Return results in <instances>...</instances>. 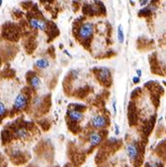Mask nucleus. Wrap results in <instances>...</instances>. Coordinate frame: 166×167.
Masks as SVG:
<instances>
[{
    "label": "nucleus",
    "instance_id": "obj_11",
    "mask_svg": "<svg viewBox=\"0 0 166 167\" xmlns=\"http://www.w3.org/2000/svg\"><path fill=\"white\" fill-rule=\"evenodd\" d=\"M27 134H28V133H27V131L25 129H18L15 131V135L19 138H22V139L25 138L27 136Z\"/></svg>",
    "mask_w": 166,
    "mask_h": 167
},
{
    "label": "nucleus",
    "instance_id": "obj_18",
    "mask_svg": "<svg viewBox=\"0 0 166 167\" xmlns=\"http://www.w3.org/2000/svg\"><path fill=\"white\" fill-rule=\"evenodd\" d=\"M2 2H3V0H0V7H1V5H2Z\"/></svg>",
    "mask_w": 166,
    "mask_h": 167
},
{
    "label": "nucleus",
    "instance_id": "obj_15",
    "mask_svg": "<svg viewBox=\"0 0 166 167\" xmlns=\"http://www.w3.org/2000/svg\"><path fill=\"white\" fill-rule=\"evenodd\" d=\"M132 81H133V83H134V84L139 83V82H140V77L135 76V77H133V79H132Z\"/></svg>",
    "mask_w": 166,
    "mask_h": 167
},
{
    "label": "nucleus",
    "instance_id": "obj_9",
    "mask_svg": "<svg viewBox=\"0 0 166 167\" xmlns=\"http://www.w3.org/2000/svg\"><path fill=\"white\" fill-rule=\"evenodd\" d=\"M110 76V70L107 68H102L99 72V79L101 81H106Z\"/></svg>",
    "mask_w": 166,
    "mask_h": 167
},
{
    "label": "nucleus",
    "instance_id": "obj_17",
    "mask_svg": "<svg viewBox=\"0 0 166 167\" xmlns=\"http://www.w3.org/2000/svg\"><path fill=\"white\" fill-rule=\"evenodd\" d=\"M136 72H137V76L138 77H141L142 76V70H137Z\"/></svg>",
    "mask_w": 166,
    "mask_h": 167
},
{
    "label": "nucleus",
    "instance_id": "obj_5",
    "mask_svg": "<svg viewBox=\"0 0 166 167\" xmlns=\"http://www.w3.org/2000/svg\"><path fill=\"white\" fill-rule=\"evenodd\" d=\"M127 153L131 160H134L138 157V148L135 144H129L127 146Z\"/></svg>",
    "mask_w": 166,
    "mask_h": 167
},
{
    "label": "nucleus",
    "instance_id": "obj_3",
    "mask_svg": "<svg viewBox=\"0 0 166 167\" xmlns=\"http://www.w3.org/2000/svg\"><path fill=\"white\" fill-rule=\"evenodd\" d=\"M91 124L93 127L95 128H103L106 126L107 124V120L106 118H104L102 115H94L93 118H91Z\"/></svg>",
    "mask_w": 166,
    "mask_h": 167
},
{
    "label": "nucleus",
    "instance_id": "obj_2",
    "mask_svg": "<svg viewBox=\"0 0 166 167\" xmlns=\"http://www.w3.org/2000/svg\"><path fill=\"white\" fill-rule=\"evenodd\" d=\"M27 104V99L24 94H19V95L16 97L13 107L15 110H24Z\"/></svg>",
    "mask_w": 166,
    "mask_h": 167
},
{
    "label": "nucleus",
    "instance_id": "obj_13",
    "mask_svg": "<svg viewBox=\"0 0 166 167\" xmlns=\"http://www.w3.org/2000/svg\"><path fill=\"white\" fill-rule=\"evenodd\" d=\"M6 112H7L6 106H5V104L3 102H0V118H2L3 115H5Z\"/></svg>",
    "mask_w": 166,
    "mask_h": 167
},
{
    "label": "nucleus",
    "instance_id": "obj_14",
    "mask_svg": "<svg viewBox=\"0 0 166 167\" xmlns=\"http://www.w3.org/2000/svg\"><path fill=\"white\" fill-rule=\"evenodd\" d=\"M113 109H114V114H117V102L114 101L113 102Z\"/></svg>",
    "mask_w": 166,
    "mask_h": 167
},
{
    "label": "nucleus",
    "instance_id": "obj_4",
    "mask_svg": "<svg viewBox=\"0 0 166 167\" xmlns=\"http://www.w3.org/2000/svg\"><path fill=\"white\" fill-rule=\"evenodd\" d=\"M29 25L33 29H40V30H45L46 29V23L43 20H40L37 18H33L29 21Z\"/></svg>",
    "mask_w": 166,
    "mask_h": 167
},
{
    "label": "nucleus",
    "instance_id": "obj_16",
    "mask_svg": "<svg viewBox=\"0 0 166 167\" xmlns=\"http://www.w3.org/2000/svg\"><path fill=\"white\" fill-rule=\"evenodd\" d=\"M115 134H117V135L119 134V127L117 124H115Z\"/></svg>",
    "mask_w": 166,
    "mask_h": 167
},
{
    "label": "nucleus",
    "instance_id": "obj_10",
    "mask_svg": "<svg viewBox=\"0 0 166 167\" xmlns=\"http://www.w3.org/2000/svg\"><path fill=\"white\" fill-rule=\"evenodd\" d=\"M117 38H118V41L120 43L124 42L125 36H124V32H123L122 26H121V25H118V28H117Z\"/></svg>",
    "mask_w": 166,
    "mask_h": 167
},
{
    "label": "nucleus",
    "instance_id": "obj_7",
    "mask_svg": "<svg viewBox=\"0 0 166 167\" xmlns=\"http://www.w3.org/2000/svg\"><path fill=\"white\" fill-rule=\"evenodd\" d=\"M101 136L99 135V133L92 132L89 135V143L91 146H93V147L98 146L99 144H101Z\"/></svg>",
    "mask_w": 166,
    "mask_h": 167
},
{
    "label": "nucleus",
    "instance_id": "obj_6",
    "mask_svg": "<svg viewBox=\"0 0 166 167\" xmlns=\"http://www.w3.org/2000/svg\"><path fill=\"white\" fill-rule=\"evenodd\" d=\"M69 116L71 120L73 121H81L84 118V115L79 110H70L69 111Z\"/></svg>",
    "mask_w": 166,
    "mask_h": 167
},
{
    "label": "nucleus",
    "instance_id": "obj_1",
    "mask_svg": "<svg viewBox=\"0 0 166 167\" xmlns=\"http://www.w3.org/2000/svg\"><path fill=\"white\" fill-rule=\"evenodd\" d=\"M94 31V25L91 23L83 24L79 29V37L81 38H88Z\"/></svg>",
    "mask_w": 166,
    "mask_h": 167
},
{
    "label": "nucleus",
    "instance_id": "obj_12",
    "mask_svg": "<svg viewBox=\"0 0 166 167\" xmlns=\"http://www.w3.org/2000/svg\"><path fill=\"white\" fill-rule=\"evenodd\" d=\"M30 84H31V86L33 87H38V86H40V84H41V80H40V78H38V76H33L31 78V80H30Z\"/></svg>",
    "mask_w": 166,
    "mask_h": 167
},
{
    "label": "nucleus",
    "instance_id": "obj_8",
    "mask_svg": "<svg viewBox=\"0 0 166 167\" xmlns=\"http://www.w3.org/2000/svg\"><path fill=\"white\" fill-rule=\"evenodd\" d=\"M36 66L41 70H45L49 67V61L45 58H41L36 61Z\"/></svg>",
    "mask_w": 166,
    "mask_h": 167
}]
</instances>
